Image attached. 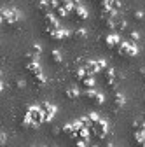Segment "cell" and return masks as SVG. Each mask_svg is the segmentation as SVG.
I'll return each instance as SVG.
<instances>
[{
  "label": "cell",
  "instance_id": "cell-26",
  "mask_svg": "<svg viewBox=\"0 0 145 147\" xmlns=\"http://www.w3.org/2000/svg\"><path fill=\"white\" fill-rule=\"evenodd\" d=\"M40 51H42V47H40L39 44H33V46H32V51H30V53H32V54H35V56H39V54H40Z\"/></svg>",
  "mask_w": 145,
  "mask_h": 147
},
{
  "label": "cell",
  "instance_id": "cell-7",
  "mask_svg": "<svg viewBox=\"0 0 145 147\" xmlns=\"http://www.w3.org/2000/svg\"><path fill=\"white\" fill-rule=\"evenodd\" d=\"M103 42H105V46H107L108 49H117V46H119L122 40L119 39V35H115V33H110V35H105Z\"/></svg>",
  "mask_w": 145,
  "mask_h": 147
},
{
  "label": "cell",
  "instance_id": "cell-15",
  "mask_svg": "<svg viewBox=\"0 0 145 147\" xmlns=\"http://www.w3.org/2000/svg\"><path fill=\"white\" fill-rule=\"evenodd\" d=\"M72 76H74V79H75V81H79V82H81V81L87 76V74H86V70H84L82 67H79V68H75L74 72H72Z\"/></svg>",
  "mask_w": 145,
  "mask_h": 147
},
{
  "label": "cell",
  "instance_id": "cell-19",
  "mask_svg": "<svg viewBox=\"0 0 145 147\" xmlns=\"http://www.w3.org/2000/svg\"><path fill=\"white\" fill-rule=\"evenodd\" d=\"M86 30L84 28H77L75 32H74V39H77V40H82V39H86Z\"/></svg>",
  "mask_w": 145,
  "mask_h": 147
},
{
  "label": "cell",
  "instance_id": "cell-34",
  "mask_svg": "<svg viewBox=\"0 0 145 147\" xmlns=\"http://www.w3.org/2000/svg\"><path fill=\"white\" fill-rule=\"evenodd\" d=\"M103 147H114V145H112V144H108V142H107V144H105Z\"/></svg>",
  "mask_w": 145,
  "mask_h": 147
},
{
  "label": "cell",
  "instance_id": "cell-18",
  "mask_svg": "<svg viewBox=\"0 0 145 147\" xmlns=\"http://www.w3.org/2000/svg\"><path fill=\"white\" fill-rule=\"evenodd\" d=\"M126 26H128L126 20H122V18H115V30H117V32H124Z\"/></svg>",
  "mask_w": 145,
  "mask_h": 147
},
{
  "label": "cell",
  "instance_id": "cell-37",
  "mask_svg": "<svg viewBox=\"0 0 145 147\" xmlns=\"http://www.w3.org/2000/svg\"><path fill=\"white\" fill-rule=\"evenodd\" d=\"M142 119H143V123H145V114H143V117H142Z\"/></svg>",
  "mask_w": 145,
  "mask_h": 147
},
{
  "label": "cell",
  "instance_id": "cell-22",
  "mask_svg": "<svg viewBox=\"0 0 145 147\" xmlns=\"http://www.w3.org/2000/svg\"><path fill=\"white\" fill-rule=\"evenodd\" d=\"M52 11H54V16H56V18H65V16L68 14L61 5H60V7H56V9H52Z\"/></svg>",
  "mask_w": 145,
  "mask_h": 147
},
{
  "label": "cell",
  "instance_id": "cell-36",
  "mask_svg": "<svg viewBox=\"0 0 145 147\" xmlns=\"http://www.w3.org/2000/svg\"><path fill=\"white\" fill-rule=\"evenodd\" d=\"M87 147H98V145H95V144H93V145H87Z\"/></svg>",
  "mask_w": 145,
  "mask_h": 147
},
{
  "label": "cell",
  "instance_id": "cell-13",
  "mask_svg": "<svg viewBox=\"0 0 145 147\" xmlns=\"http://www.w3.org/2000/svg\"><path fill=\"white\" fill-rule=\"evenodd\" d=\"M65 96H66L68 100H75V98L81 96V93H79L77 88H68V89H65Z\"/></svg>",
  "mask_w": 145,
  "mask_h": 147
},
{
  "label": "cell",
  "instance_id": "cell-38",
  "mask_svg": "<svg viewBox=\"0 0 145 147\" xmlns=\"http://www.w3.org/2000/svg\"><path fill=\"white\" fill-rule=\"evenodd\" d=\"M42 147H46V145H42Z\"/></svg>",
  "mask_w": 145,
  "mask_h": 147
},
{
  "label": "cell",
  "instance_id": "cell-33",
  "mask_svg": "<svg viewBox=\"0 0 145 147\" xmlns=\"http://www.w3.org/2000/svg\"><path fill=\"white\" fill-rule=\"evenodd\" d=\"M140 76H142L143 81H145V68H140Z\"/></svg>",
  "mask_w": 145,
  "mask_h": 147
},
{
  "label": "cell",
  "instance_id": "cell-6",
  "mask_svg": "<svg viewBox=\"0 0 145 147\" xmlns=\"http://www.w3.org/2000/svg\"><path fill=\"white\" fill-rule=\"evenodd\" d=\"M26 114L35 121V123H44V112L40 110V107H28L26 109Z\"/></svg>",
  "mask_w": 145,
  "mask_h": 147
},
{
  "label": "cell",
  "instance_id": "cell-35",
  "mask_svg": "<svg viewBox=\"0 0 145 147\" xmlns=\"http://www.w3.org/2000/svg\"><path fill=\"white\" fill-rule=\"evenodd\" d=\"M138 147H145V142H142V144H140V145H138Z\"/></svg>",
  "mask_w": 145,
  "mask_h": 147
},
{
  "label": "cell",
  "instance_id": "cell-17",
  "mask_svg": "<svg viewBox=\"0 0 145 147\" xmlns=\"http://www.w3.org/2000/svg\"><path fill=\"white\" fill-rule=\"evenodd\" d=\"M39 9H40L42 16H44V14H47V12H49V9H51V2H49V0H40V2H39Z\"/></svg>",
  "mask_w": 145,
  "mask_h": 147
},
{
  "label": "cell",
  "instance_id": "cell-32",
  "mask_svg": "<svg viewBox=\"0 0 145 147\" xmlns=\"http://www.w3.org/2000/svg\"><path fill=\"white\" fill-rule=\"evenodd\" d=\"M60 131H61V130H60L58 126H52V130H51V133H52V135H58Z\"/></svg>",
  "mask_w": 145,
  "mask_h": 147
},
{
  "label": "cell",
  "instance_id": "cell-11",
  "mask_svg": "<svg viewBox=\"0 0 145 147\" xmlns=\"http://www.w3.org/2000/svg\"><path fill=\"white\" fill-rule=\"evenodd\" d=\"M131 130H133V133H145V123H143V119H136V121H133Z\"/></svg>",
  "mask_w": 145,
  "mask_h": 147
},
{
  "label": "cell",
  "instance_id": "cell-10",
  "mask_svg": "<svg viewBox=\"0 0 145 147\" xmlns=\"http://www.w3.org/2000/svg\"><path fill=\"white\" fill-rule=\"evenodd\" d=\"M72 14H74V18L77 21H84V20H87V11L81 5V7H75L74 11H72Z\"/></svg>",
  "mask_w": 145,
  "mask_h": 147
},
{
  "label": "cell",
  "instance_id": "cell-4",
  "mask_svg": "<svg viewBox=\"0 0 145 147\" xmlns=\"http://www.w3.org/2000/svg\"><path fill=\"white\" fill-rule=\"evenodd\" d=\"M103 81L107 84V88H110V89H115V70L114 68H105L103 70Z\"/></svg>",
  "mask_w": 145,
  "mask_h": 147
},
{
  "label": "cell",
  "instance_id": "cell-1",
  "mask_svg": "<svg viewBox=\"0 0 145 147\" xmlns=\"http://www.w3.org/2000/svg\"><path fill=\"white\" fill-rule=\"evenodd\" d=\"M0 18H2V23L5 25H14L21 20V14L17 12L16 9H2V12H0Z\"/></svg>",
  "mask_w": 145,
  "mask_h": 147
},
{
  "label": "cell",
  "instance_id": "cell-8",
  "mask_svg": "<svg viewBox=\"0 0 145 147\" xmlns=\"http://www.w3.org/2000/svg\"><path fill=\"white\" fill-rule=\"evenodd\" d=\"M25 68H26V72L30 74L32 77H33V76H39V74H42V70H40V67H39L37 61H28V63H25Z\"/></svg>",
  "mask_w": 145,
  "mask_h": 147
},
{
  "label": "cell",
  "instance_id": "cell-14",
  "mask_svg": "<svg viewBox=\"0 0 145 147\" xmlns=\"http://www.w3.org/2000/svg\"><path fill=\"white\" fill-rule=\"evenodd\" d=\"M124 103H126L124 95H122V93H114V107H115V109H121Z\"/></svg>",
  "mask_w": 145,
  "mask_h": 147
},
{
  "label": "cell",
  "instance_id": "cell-3",
  "mask_svg": "<svg viewBox=\"0 0 145 147\" xmlns=\"http://www.w3.org/2000/svg\"><path fill=\"white\" fill-rule=\"evenodd\" d=\"M84 98L89 100L91 103H95V105H101L105 102V96L101 93H96L95 89H84Z\"/></svg>",
  "mask_w": 145,
  "mask_h": 147
},
{
  "label": "cell",
  "instance_id": "cell-21",
  "mask_svg": "<svg viewBox=\"0 0 145 147\" xmlns=\"http://www.w3.org/2000/svg\"><path fill=\"white\" fill-rule=\"evenodd\" d=\"M51 60H52V63L60 65L61 63V54H60V51H51Z\"/></svg>",
  "mask_w": 145,
  "mask_h": 147
},
{
  "label": "cell",
  "instance_id": "cell-9",
  "mask_svg": "<svg viewBox=\"0 0 145 147\" xmlns=\"http://www.w3.org/2000/svg\"><path fill=\"white\" fill-rule=\"evenodd\" d=\"M82 68L86 70V74H87V76H95L96 72H100V70H98V65H96V61H84Z\"/></svg>",
  "mask_w": 145,
  "mask_h": 147
},
{
  "label": "cell",
  "instance_id": "cell-20",
  "mask_svg": "<svg viewBox=\"0 0 145 147\" xmlns=\"http://www.w3.org/2000/svg\"><path fill=\"white\" fill-rule=\"evenodd\" d=\"M142 142H145V133H133V144L140 145Z\"/></svg>",
  "mask_w": 145,
  "mask_h": 147
},
{
  "label": "cell",
  "instance_id": "cell-29",
  "mask_svg": "<svg viewBox=\"0 0 145 147\" xmlns=\"http://www.w3.org/2000/svg\"><path fill=\"white\" fill-rule=\"evenodd\" d=\"M96 65H98V70H100V72H103V70L107 68V63H105V60H98V61H96Z\"/></svg>",
  "mask_w": 145,
  "mask_h": 147
},
{
  "label": "cell",
  "instance_id": "cell-25",
  "mask_svg": "<svg viewBox=\"0 0 145 147\" xmlns=\"http://www.w3.org/2000/svg\"><path fill=\"white\" fill-rule=\"evenodd\" d=\"M138 39H140V35H138V32H133V30H131V32L128 33V40H131V42H136Z\"/></svg>",
  "mask_w": 145,
  "mask_h": 147
},
{
  "label": "cell",
  "instance_id": "cell-30",
  "mask_svg": "<svg viewBox=\"0 0 145 147\" xmlns=\"http://www.w3.org/2000/svg\"><path fill=\"white\" fill-rule=\"evenodd\" d=\"M14 86H16L17 89H23V88H25V81H16Z\"/></svg>",
  "mask_w": 145,
  "mask_h": 147
},
{
  "label": "cell",
  "instance_id": "cell-2",
  "mask_svg": "<svg viewBox=\"0 0 145 147\" xmlns=\"http://www.w3.org/2000/svg\"><path fill=\"white\" fill-rule=\"evenodd\" d=\"M107 131H108V124H107V121H103V119H98V121L95 123V126L91 128V135H95L98 140H105Z\"/></svg>",
  "mask_w": 145,
  "mask_h": 147
},
{
  "label": "cell",
  "instance_id": "cell-5",
  "mask_svg": "<svg viewBox=\"0 0 145 147\" xmlns=\"http://www.w3.org/2000/svg\"><path fill=\"white\" fill-rule=\"evenodd\" d=\"M39 107H40V110L44 112V123H49V121L52 119V116L56 114V107H54V105H51V103H47V102L40 103Z\"/></svg>",
  "mask_w": 145,
  "mask_h": 147
},
{
  "label": "cell",
  "instance_id": "cell-23",
  "mask_svg": "<svg viewBox=\"0 0 145 147\" xmlns=\"http://www.w3.org/2000/svg\"><path fill=\"white\" fill-rule=\"evenodd\" d=\"M108 5H110V9H114V11H119L121 9V0H108Z\"/></svg>",
  "mask_w": 145,
  "mask_h": 147
},
{
  "label": "cell",
  "instance_id": "cell-24",
  "mask_svg": "<svg viewBox=\"0 0 145 147\" xmlns=\"http://www.w3.org/2000/svg\"><path fill=\"white\" fill-rule=\"evenodd\" d=\"M136 53H138V49H136L135 42H131V40H130V49H128V56H136Z\"/></svg>",
  "mask_w": 145,
  "mask_h": 147
},
{
  "label": "cell",
  "instance_id": "cell-28",
  "mask_svg": "<svg viewBox=\"0 0 145 147\" xmlns=\"http://www.w3.org/2000/svg\"><path fill=\"white\" fill-rule=\"evenodd\" d=\"M87 117H89V121H91V124H93V126H95V123H96V121L100 119V117H98V114H95V112L87 114Z\"/></svg>",
  "mask_w": 145,
  "mask_h": 147
},
{
  "label": "cell",
  "instance_id": "cell-31",
  "mask_svg": "<svg viewBox=\"0 0 145 147\" xmlns=\"http://www.w3.org/2000/svg\"><path fill=\"white\" fill-rule=\"evenodd\" d=\"M5 142H7V135H5V133H2V135H0V144H2V147L5 145Z\"/></svg>",
  "mask_w": 145,
  "mask_h": 147
},
{
  "label": "cell",
  "instance_id": "cell-27",
  "mask_svg": "<svg viewBox=\"0 0 145 147\" xmlns=\"http://www.w3.org/2000/svg\"><path fill=\"white\" fill-rule=\"evenodd\" d=\"M133 18H135L136 21H142L143 20V12L142 11H133Z\"/></svg>",
  "mask_w": 145,
  "mask_h": 147
},
{
  "label": "cell",
  "instance_id": "cell-16",
  "mask_svg": "<svg viewBox=\"0 0 145 147\" xmlns=\"http://www.w3.org/2000/svg\"><path fill=\"white\" fill-rule=\"evenodd\" d=\"M32 82H33L35 88H42V86L46 84V77L42 76V74H39V76H33V77H32Z\"/></svg>",
  "mask_w": 145,
  "mask_h": 147
},
{
  "label": "cell",
  "instance_id": "cell-12",
  "mask_svg": "<svg viewBox=\"0 0 145 147\" xmlns=\"http://www.w3.org/2000/svg\"><path fill=\"white\" fill-rule=\"evenodd\" d=\"M81 86H82L84 89H93V88H95V79H93V76H86V77L81 81Z\"/></svg>",
  "mask_w": 145,
  "mask_h": 147
}]
</instances>
